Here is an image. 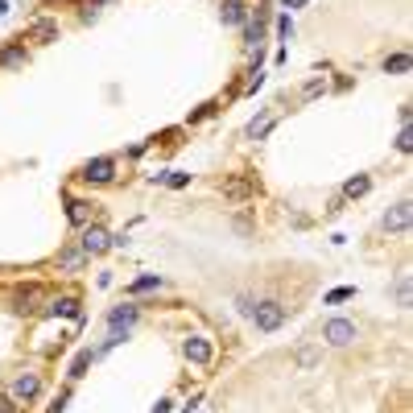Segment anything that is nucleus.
<instances>
[{"label": "nucleus", "instance_id": "nucleus-18", "mask_svg": "<svg viewBox=\"0 0 413 413\" xmlns=\"http://www.w3.org/2000/svg\"><path fill=\"white\" fill-rule=\"evenodd\" d=\"M397 306H401V310H410V306H413V289H410V273H401V281H397Z\"/></svg>", "mask_w": 413, "mask_h": 413}, {"label": "nucleus", "instance_id": "nucleus-29", "mask_svg": "<svg viewBox=\"0 0 413 413\" xmlns=\"http://www.w3.org/2000/svg\"><path fill=\"white\" fill-rule=\"evenodd\" d=\"M302 4H306V0H285V8H302Z\"/></svg>", "mask_w": 413, "mask_h": 413}, {"label": "nucleus", "instance_id": "nucleus-22", "mask_svg": "<svg viewBox=\"0 0 413 413\" xmlns=\"http://www.w3.org/2000/svg\"><path fill=\"white\" fill-rule=\"evenodd\" d=\"M397 149H401V153H410V149H413V124H401V137H397Z\"/></svg>", "mask_w": 413, "mask_h": 413}, {"label": "nucleus", "instance_id": "nucleus-12", "mask_svg": "<svg viewBox=\"0 0 413 413\" xmlns=\"http://www.w3.org/2000/svg\"><path fill=\"white\" fill-rule=\"evenodd\" d=\"M108 322H112V331H120V326L129 331V326L137 322V306H116V310L108 314Z\"/></svg>", "mask_w": 413, "mask_h": 413}, {"label": "nucleus", "instance_id": "nucleus-9", "mask_svg": "<svg viewBox=\"0 0 413 413\" xmlns=\"http://www.w3.org/2000/svg\"><path fill=\"white\" fill-rule=\"evenodd\" d=\"M29 42H58V21H50V17L34 21L29 25Z\"/></svg>", "mask_w": 413, "mask_h": 413}, {"label": "nucleus", "instance_id": "nucleus-27", "mask_svg": "<svg viewBox=\"0 0 413 413\" xmlns=\"http://www.w3.org/2000/svg\"><path fill=\"white\" fill-rule=\"evenodd\" d=\"M166 182H170V186H186V182H190V174H170Z\"/></svg>", "mask_w": 413, "mask_h": 413}, {"label": "nucleus", "instance_id": "nucleus-15", "mask_svg": "<svg viewBox=\"0 0 413 413\" xmlns=\"http://www.w3.org/2000/svg\"><path fill=\"white\" fill-rule=\"evenodd\" d=\"M273 120H277V112H265L261 120H252V124H248V140H261L269 129H273Z\"/></svg>", "mask_w": 413, "mask_h": 413}, {"label": "nucleus", "instance_id": "nucleus-13", "mask_svg": "<svg viewBox=\"0 0 413 413\" xmlns=\"http://www.w3.org/2000/svg\"><path fill=\"white\" fill-rule=\"evenodd\" d=\"M46 314H54V319H58V314H62V319H75V314H79V298H58V302H50Z\"/></svg>", "mask_w": 413, "mask_h": 413}, {"label": "nucleus", "instance_id": "nucleus-28", "mask_svg": "<svg viewBox=\"0 0 413 413\" xmlns=\"http://www.w3.org/2000/svg\"><path fill=\"white\" fill-rule=\"evenodd\" d=\"M153 413H170V401H157V410Z\"/></svg>", "mask_w": 413, "mask_h": 413}, {"label": "nucleus", "instance_id": "nucleus-21", "mask_svg": "<svg viewBox=\"0 0 413 413\" xmlns=\"http://www.w3.org/2000/svg\"><path fill=\"white\" fill-rule=\"evenodd\" d=\"M157 285H161V277H140V281H133L129 289H133V294H145V289H157Z\"/></svg>", "mask_w": 413, "mask_h": 413}, {"label": "nucleus", "instance_id": "nucleus-19", "mask_svg": "<svg viewBox=\"0 0 413 413\" xmlns=\"http://www.w3.org/2000/svg\"><path fill=\"white\" fill-rule=\"evenodd\" d=\"M322 360V347H302L298 352V368H314Z\"/></svg>", "mask_w": 413, "mask_h": 413}, {"label": "nucleus", "instance_id": "nucleus-8", "mask_svg": "<svg viewBox=\"0 0 413 413\" xmlns=\"http://www.w3.org/2000/svg\"><path fill=\"white\" fill-rule=\"evenodd\" d=\"M83 265H87L83 248H62V252H58V273H79Z\"/></svg>", "mask_w": 413, "mask_h": 413}, {"label": "nucleus", "instance_id": "nucleus-23", "mask_svg": "<svg viewBox=\"0 0 413 413\" xmlns=\"http://www.w3.org/2000/svg\"><path fill=\"white\" fill-rule=\"evenodd\" d=\"M92 360H95L92 352H83V356H79V360H75V364H71V376H83V368L92 364Z\"/></svg>", "mask_w": 413, "mask_h": 413}, {"label": "nucleus", "instance_id": "nucleus-16", "mask_svg": "<svg viewBox=\"0 0 413 413\" xmlns=\"http://www.w3.org/2000/svg\"><path fill=\"white\" fill-rule=\"evenodd\" d=\"M410 54H389V58H384V71H389V75H410Z\"/></svg>", "mask_w": 413, "mask_h": 413}, {"label": "nucleus", "instance_id": "nucleus-2", "mask_svg": "<svg viewBox=\"0 0 413 413\" xmlns=\"http://www.w3.org/2000/svg\"><path fill=\"white\" fill-rule=\"evenodd\" d=\"M356 322H347V319H331L326 326H322V339L331 343V347H347V343H356Z\"/></svg>", "mask_w": 413, "mask_h": 413}, {"label": "nucleus", "instance_id": "nucleus-25", "mask_svg": "<svg viewBox=\"0 0 413 413\" xmlns=\"http://www.w3.org/2000/svg\"><path fill=\"white\" fill-rule=\"evenodd\" d=\"M352 294H356V289H331L326 302H343V298H352Z\"/></svg>", "mask_w": 413, "mask_h": 413}, {"label": "nucleus", "instance_id": "nucleus-1", "mask_svg": "<svg viewBox=\"0 0 413 413\" xmlns=\"http://www.w3.org/2000/svg\"><path fill=\"white\" fill-rule=\"evenodd\" d=\"M38 393H42V376H38V372H17V376L8 380V397H13L17 405L38 401Z\"/></svg>", "mask_w": 413, "mask_h": 413}, {"label": "nucleus", "instance_id": "nucleus-10", "mask_svg": "<svg viewBox=\"0 0 413 413\" xmlns=\"http://www.w3.org/2000/svg\"><path fill=\"white\" fill-rule=\"evenodd\" d=\"M92 207H95V203L71 198V203H66V215H71V224H75V228H87V224H92Z\"/></svg>", "mask_w": 413, "mask_h": 413}, {"label": "nucleus", "instance_id": "nucleus-11", "mask_svg": "<svg viewBox=\"0 0 413 413\" xmlns=\"http://www.w3.org/2000/svg\"><path fill=\"white\" fill-rule=\"evenodd\" d=\"M219 17H224V25H244L248 21V8H244V0H224Z\"/></svg>", "mask_w": 413, "mask_h": 413}, {"label": "nucleus", "instance_id": "nucleus-20", "mask_svg": "<svg viewBox=\"0 0 413 413\" xmlns=\"http://www.w3.org/2000/svg\"><path fill=\"white\" fill-rule=\"evenodd\" d=\"M326 92V79H310L306 87H302V99H314V95H322Z\"/></svg>", "mask_w": 413, "mask_h": 413}, {"label": "nucleus", "instance_id": "nucleus-26", "mask_svg": "<svg viewBox=\"0 0 413 413\" xmlns=\"http://www.w3.org/2000/svg\"><path fill=\"white\" fill-rule=\"evenodd\" d=\"M0 413H17V401H13V397H8V393H4V397H0Z\"/></svg>", "mask_w": 413, "mask_h": 413}, {"label": "nucleus", "instance_id": "nucleus-3", "mask_svg": "<svg viewBox=\"0 0 413 413\" xmlns=\"http://www.w3.org/2000/svg\"><path fill=\"white\" fill-rule=\"evenodd\" d=\"M252 322H256V331H277V326L285 322V306H281V302H256Z\"/></svg>", "mask_w": 413, "mask_h": 413}, {"label": "nucleus", "instance_id": "nucleus-17", "mask_svg": "<svg viewBox=\"0 0 413 413\" xmlns=\"http://www.w3.org/2000/svg\"><path fill=\"white\" fill-rule=\"evenodd\" d=\"M368 190H372V178L360 174V178H352V182L343 186V198H360V194H368Z\"/></svg>", "mask_w": 413, "mask_h": 413}, {"label": "nucleus", "instance_id": "nucleus-5", "mask_svg": "<svg viewBox=\"0 0 413 413\" xmlns=\"http://www.w3.org/2000/svg\"><path fill=\"white\" fill-rule=\"evenodd\" d=\"M182 356L190 360V364L207 368V364H211V356H215V347H211V339H203V335H190V339L182 343Z\"/></svg>", "mask_w": 413, "mask_h": 413}, {"label": "nucleus", "instance_id": "nucleus-14", "mask_svg": "<svg viewBox=\"0 0 413 413\" xmlns=\"http://www.w3.org/2000/svg\"><path fill=\"white\" fill-rule=\"evenodd\" d=\"M25 58H29V54H25V46L17 42V46H8L4 54H0V66H4V71H13V66H21Z\"/></svg>", "mask_w": 413, "mask_h": 413}, {"label": "nucleus", "instance_id": "nucleus-4", "mask_svg": "<svg viewBox=\"0 0 413 413\" xmlns=\"http://www.w3.org/2000/svg\"><path fill=\"white\" fill-rule=\"evenodd\" d=\"M79 248H83V256H99V252H108V248H112V236L99 228V224H87V228H83V240H79Z\"/></svg>", "mask_w": 413, "mask_h": 413}, {"label": "nucleus", "instance_id": "nucleus-6", "mask_svg": "<svg viewBox=\"0 0 413 413\" xmlns=\"http://www.w3.org/2000/svg\"><path fill=\"white\" fill-rule=\"evenodd\" d=\"M410 219H413V207H410V198H401V203H393V207L384 211L380 228H384V231H405V228H410Z\"/></svg>", "mask_w": 413, "mask_h": 413}, {"label": "nucleus", "instance_id": "nucleus-30", "mask_svg": "<svg viewBox=\"0 0 413 413\" xmlns=\"http://www.w3.org/2000/svg\"><path fill=\"white\" fill-rule=\"evenodd\" d=\"M92 4H108V0H92Z\"/></svg>", "mask_w": 413, "mask_h": 413}, {"label": "nucleus", "instance_id": "nucleus-24", "mask_svg": "<svg viewBox=\"0 0 413 413\" xmlns=\"http://www.w3.org/2000/svg\"><path fill=\"white\" fill-rule=\"evenodd\" d=\"M236 306H240V314H244V319H252V310H256V302H252V298H248V294H244V298H240V302H236Z\"/></svg>", "mask_w": 413, "mask_h": 413}, {"label": "nucleus", "instance_id": "nucleus-7", "mask_svg": "<svg viewBox=\"0 0 413 413\" xmlns=\"http://www.w3.org/2000/svg\"><path fill=\"white\" fill-rule=\"evenodd\" d=\"M112 170H116V161H112V157H95V161L83 166V178H87V182H108V178H112Z\"/></svg>", "mask_w": 413, "mask_h": 413}]
</instances>
